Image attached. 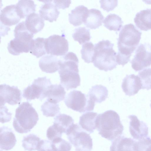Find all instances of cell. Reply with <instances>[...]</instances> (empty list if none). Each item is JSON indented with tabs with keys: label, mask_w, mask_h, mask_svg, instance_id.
Segmentation results:
<instances>
[{
	"label": "cell",
	"mask_w": 151,
	"mask_h": 151,
	"mask_svg": "<svg viewBox=\"0 0 151 151\" xmlns=\"http://www.w3.org/2000/svg\"><path fill=\"white\" fill-rule=\"evenodd\" d=\"M96 125L99 134L110 141L120 136L124 130L119 115L116 111L111 110L98 114Z\"/></svg>",
	"instance_id": "obj_1"
},
{
	"label": "cell",
	"mask_w": 151,
	"mask_h": 151,
	"mask_svg": "<svg viewBox=\"0 0 151 151\" xmlns=\"http://www.w3.org/2000/svg\"><path fill=\"white\" fill-rule=\"evenodd\" d=\"M114 46L108 40H103L95 44L93 63L95 67L106 72L116 68V53Z\"/></svg>",
	"instance_id": "obj_2"
},
{
	"label": "cell",
	"mask_w": 151,
	"mask_h": 151,
	"mask_svg": "<svg viewBox=\"0 0 151 151\" xmlns=\"http://www.w3.org/2000/svg\"><path fill=\"white\" fill-rule=\"evenodd\" d=\"M38 120V115L32 104L27 101L23 102L16 109L13 125L17 132L27 133L36 124Z\"/></svg>",
	"instance_id": "obj_3"
},
{
	"label": "cell",
	"mask_w": 151,
	"mask_h": 151,
	"mask_svg": "<svg viewBox=\"0 0 151 151\" xmlns=\"http://www.w3.org/2000/svg\"><path fill=\"white\" fill-rule=\"evenodd\" d=\"M141 34L133 24L130 23L124 25L119 33L117 54L130 59L139 44Z\"/></svg>",
	"instance_id": "obj_4"
},
{
	"label": "cell",
	"mask_w": 151,
	"mask_h": 151,
	"mask_svg": "<svg viewBox=\"0 0 151 151\" xmlns=\"http://www.w3.org/2000/svg\"><path fill=\"white\" fill-rule=\"evenodd\" d=\"M14 35L15 38L8 44L9 52L13 55H18L20 53L30 51L34 35L27 29L25 22H21L16 26Z\"/></svg>",
	"instance_id": "obj_5"
},
{
	"label": "cell",
	"mask_w": 151,
	"mask_h": 151,
	"mask_svg": "<svg viewBox=\"0 0 151 151\" xmlns=\"http://www.w3.org/2000/svg\"><path fill=\"white\" fill-rule=\"evenodd\" d=\"M70 142L76 151H91L93 148L92 139L77 124H73L66 133Z\"/></svg>",
	"instance_id": "obj_6"
},
{
	"label": "cell",
	"mask_w": 151,
	"mask_h": 151,
	"mask_svg": "<svg viewBox=\"0 0 151 151\" xmlns=\"http://www.w3.org/2000/svg\"><path fill=\"white\" fill-rule=\"evenodd\" d=\"M64 102L68 108L81 113L93 111L95 105V102L88 94L76 90L71 91L67 95Z\"/></svg>",
	"instance_id": "obj_7"
},
{
	"label": "cell",
	"mask_w": 151,
	"mask_h": 151,
	"mask_svg": "<svg viewBox=\"0 0 151 151\" xmlns=\"http://www.w3.org/2000/svg\"><path fill=\"white\" fill-rule=\"evenodd\" d=\"M51 85L50 79L46 77H39L24 90L22 96L27 101L36 99L42 101L46 97L47 92Z\"/></svg>",
	"instance_id": "obj_8"
},
{
	"label": "cell",
	"mask_w": 151,
	"mask_h": 151,
	"mask_svg": "<svg viewBox=\"0 0 151 151\" xmlns=\"http://www.w3.org/2000/svg\"><path fill=\"white\" fill-rule=\"evenodd\" d=\"M69 44L64 35H53L45 39L47 54L63 56L68 52Z\"/></svg>",
	"instance_id": "obj_9"
},
{
	"label": "cell",
	"mask_w": 151,
	"mask_h": 151,
	"mask_svg": "<svg viewBox=\"0 0 151 151\" xmlns=\"http://www.w3.org/2000/svg\"><path fill=\"white\" fill-rule=\"evenodd\" d=\"M132 68L136 71L142 70L151 65V45L140 44L137 48L131 62Z\"/></svg>",
	"instance_id": "obj_10"
},
{
	"label": "cell",
	"mask_w": 151,
	"mask_h": 151,
	"mask_svg": "<svg viewBox=\"0 0 151 151\" xmlns=\"http://www.w3.org/2000/svg\"><path fill=\"white\" fill-rule=\"evenodd\" d=\"M22 93L17 86H10L6 84L0 86L1 106L6 103L14 105L20 104L22 99Z\"/></svg>",
	"instance_id": "obj_11"
},
{
	"label": "cell",
	"mask_w": 151,
	"mask_h": 151,
	"mask_svg": "<svg viewBox=\"0 0 151 151\" xmlns=\"http://www.w3.org/2000/svg\"><path fill=\"white\" fill-rule=\"evenodd\" d=\"M128 117L130 119L129 132L134 139L139 140L147 136L148 128L145 123L140 121L135 115H129Z\"/></svg>",
	"instance_id": "obj_12"
},
{
	"label": "cell",
	"mask_w": 151,
	"mask_h": 151,
	"mask_svg": "<svg viewBox=\"0 0 151 151\" xmlns=\"http://www.w3.org/2000/svg\"><path fill=\"white\" fill-rule=\"evenodd\" d=\"M60 83L67 90L77 88L81 85L79 72L71 71H58Z\"/></svg>",
	"instance_id": "obj_13"
},
{
	"label": "cell",
	"mask_w": 151,
	"mask_h": 151,
	"mask_svg": "<svg viewBox=\"0 0 151 151\" xmlns=\"http://www.w3.org/2000/svg\"><path fill=\"white\" fill-rule=\"evenodd\" d=\"M122 87L126 95L132 96L142 89V85L138 76L132 74L126 75L123 80Z\"/></svg>",
	"instance_id": "obj_14"
},
{
	"label": "cell",
	"mask_w": 151,
	"mask_h": 151,
	"mask_svg": "<svg viewBox=\"0 0 151 151\" xmlns=\"http://www.w3.org/2000/svg\"><path fill=\"white\" fill-rule=\"evenodd\" d=\"M21 19L17 12L15 5L7 6L1 11L0 23L4 26H10L17 24Z\"/></svg>",
	"instance_id": "obj_15"
},
{
	"label": "cell",
	"mask_w": 151,
	"mask_h": 151,
	"mask_svg": "<svg viewBox=\"0 0 151 151\" xmlns=\"http://www.w3.org/2000/svg\"><path fill=\"white\" fill-rule=\"evenodd\" d=\"M136 142L130 138L120 136L112 141L110 151H137Z\"/></svg>",
	"instance_id": "obj_16"
},
{
	"label": "cell",
	"mask_w": 151,
	"mask_h": 151,
	"mask_svg": "<svg viewBox=\"0 0 151 151\" xmlns=\"http://www.w3.org/2000/svg\"><path fill=\"white\" fill-rule=\"evenodd\" d=\"M0 137V147L2 150H10L16 144L15 135L11 129L8 127L3 126L1 127Z\"/></svg>",
	"instance_id": "obj_17"
},
{
	"label": "cell",
	"mask_w": 151,
	"mask_h": 151,
	"mask_svg": "<svg viewBox=\"0 0 151 151\" xmlns=\"http://www.w3.org/2000/svg\"><path fill=\"white\" fill-rule=\"evenodd\" d=\"M45 4L40 7L39 11L40 15L45 20L50 22L56 21L60 13V11L52 1H43Z\"/></svg>",
	"instance_id": "obj_18"
},
{
	"label": "cell",
	"mask_w": 151,
	"mask_h": 151,
	"mask_svg": "<svg viewBox=\"0 0 151 151\" xmlns=\"http://www.w3.org/2000/svg\"><path fill=\"white\" fill-rule=\"evenodd\" d=\"M44 20L40 14L34 12L26 17L25 24L27 29L34 35L43 29L45 26Z\"/></svg>",
	"instance_id": "obj_19"
},
{
	"label": "cell",
	"mask_w": 151,
	"mask_h": 151,
	"mask_svg": "<svg viewBox=\"0 0 151 151\" xmlns=\"http://www.w3.org/2000/svg\"><path fill=\"white\" fill-rule=\"evenodd\" d=\"M104 17L98 9H91L88 10L84 21L86 26L91 29H95L102 25Z\"/></svg>",
	"instance_id": "obj_20"
},
{
	"label": "cell",
	"mask_w": 151,
	"mask_h": 151,
	"mask_svg": "<svg viewBox=\"0 0 151 151\" xmlns=\"http://www.w3.org/2000/svg\"><path fill=\"white\" fill-rule=\"evenodd\" d=\"M59 61V59L55 55H45L40 60L39 66L42 71L52 73L58 70Z\"/></svg>",
	"instance_id": "obj_21"
},
{
	"label": "cell",
	"mask_w": 151,
	"mask_h": 151,
	"mask_svg": "<svg viewBox=\"0 0 151 151\" xmlns=\"http://www.w3.org/2000/svg\"><path fill=\"white\" fill-rule=\"evenodd\" d=\"M137 27L141 30L151 29V9H147L138 12L134 19Z\"/></svg>",
	"instance_id": "obj_22"
},
{
	"label": "cell",
	"mask_w": 151,
	"mask_h": 151,
	"mask_svg": "<svg viewBox=\"0 0 151 151\" xmlns=\"http://www.w3.org/2000/svg\"><path fill=\"white\" fill-rule=\"evenodd\" d=\"M97 113L88 112L83 114L80 117L79 124L84 130L89 134L93 133L96 129V122Z\"/></svg>",
	"instance_id": "obj_23"
},
{
	"label": "cell",
	"mask_w": 151,
	"mask_h": 151,
	"mask_svg": "<svg viewBox=\"0 0 151 151\" xmlns=\"http://www.w3.org/2000/svg\"><path fill=\"white\" fill-rule=\"evenodd\" d=\"M88 8L83 5H79L71 10L69 14L70 23L74 26H78L83 23L88 12Z\"/></svg>",
	"instance_id": "obj_24"
},
{
	"label": "cell",
	"mask_w": 151,
	"mask_h": 151,
	"mask_svg": "<svg viewBox=\"0 0 151 151\" xmlns=\"http://www.w3.org/2000/svg\"><path fill=\"white\" fill-rule=\"evenodd\" d=\"M66 93L61 85L52 84L49 87L46 93L47 100L58 103L64 99Z\"/></svg>",
	"instance_id": "obj_25"
},
{
	"label": "cell",
	"mask_w": 151,
	"mask_h": 151,
	"mask_svg": "<svg viewBox=\"0 0 151 151\" xmlns=\"http://www.w3.org/2000/svg\"><path fill=\"white\" fill-rule=\"evenodd\" d=\"M36 6L32 0H19L16 5L17 12L21 19L34 13Z\"/></svg>",
	"instance_id": "obj_26"
},
{
	"label": "cell",
	"mask_w": 151,
	"mask_h": 151,
	"mask_svg": "<svg viewBox=\"0 0 151 151\" xmlns=\"http://www.w3.org/2000/svg\"><path fill=\"white\" fill-rule=\"evenodd\" d=\"M54 119L53 124L62 133H66L74 124L73 119L71 116L66 114H59Z\"/></svg>",
	"instance_id": "obj_27"
},
{
	"label": "cell",
	"mask_w": 151,
	"mask_h": 151,
	"mask_svg": "<svg viewBox=\"0 0 151 151\" xmlns=\"http://www.w3.org/2000/svg\"><path fill=\"white\" fill-rule=\"evenodd\" d=\"M108 92L106 87L101 85H96L90 89L88 95L95 102L100 103L107 98Z\"/></svg>",
	"instance_id": "obj_28"
},
{
	"label": "cell",
	"mask_w": 151,
	"mask_h": 151,
	"mask_svg": "<svg viewBox=\"0 0 151 151\" xmlns=\"http://www.w3.org/2000/svg\"><path fill=\"white\" fill-rule=\"evenodd\" d=\"M103 23L104 25L110 30L117 31L120 30L123 22L118 15L114 14L108 15L104 19Z\"/></svg>",
	"instance_id": "obj_29"
},
{
	"label": "cell",
	"mask_w": 151,
	"mask_h": 151,
	"mask_svg": "<svg viewBox=\"0 0 151 151\" xmlns=\"http://www.w3.org/2000/svg\"><path fill=\"white\" fill-rule=\"evenodd\" d=\"M45 39L38 37L32 40L30 52L37 58L47 54L45 47Z\"/></svg>",
	"instance_id": "obj_30"
},
{
	"label": "cell",
	"mask_w": 151,
	"mask_h": 151,
	"mask_svg": "<svg viewBox=\"0 0 151 151\" xmlns=\"http://www.w3.org/2000/svg\"><path fill=\"white\" fill-rule=\"evenodd\" d=\"M41 140L39 137L33 134L24 137L22 140V146L25 150H37Z\"/></svg>",
	"instance_id": "obj_31"
},
{
	"label": "cell",
	"mask_w": 151,
	"mask_h": 151,
	"mask_svg": "<svg viewBox=\"0 0 151 151\" xmlns=\"http://www.w3.org/2000/svg\"><path fill=\"white\" fill-rule=\"evenodd\" d=\"M41 110L43 115L46 117H53L60 112L59 104L48 100L41 106Z\"/></svg>",
	"instance_id": "obj_32"
},
{
	"label": "cell",
	"mask_w": 151,
	"mask_h": 151,
	"mask_svg": "<svg viewBox=\"0 0 151 151\" xmlns=\"http://www.w3.org/2000/svg\"><path fill=\"white\" fill-rule=\"evenodd\" d=\"M75 32L72 35L74 40L78 41L81 45L85 43L91 39L90 30L85 27H80L75 29Z\"/></svg>",
	"instance_id": "obj_33"
},
{
	"label": "cell",
	"mask_w": 151,
	"mask_h": 151,
	"mask_svg": "<svg viewBox=\"0 0 151 151\" xmlns=\"http://www.w3.org/2000/svg\"><path fill=\"white\" fill-rule=\"evenodd\" d=\"M94 48L93 44L91 42H86L83 45L81 52V58L86 63H93Z\"/></svg>",
	"instance_id": "obj_34"
},
{
	"label": "cell",
	"mask_w": 151,
	"mask_h": 151,
	"mask_svg": "<svg viewBox=\"0 0 151 151\" xmlns=\"http://www.w3.org/2000/svg\"><path fill=\"white\" fill-rule=\"evenodd\" d=\"M51 147L53 151H70L72 146L61 137H58L51 142Z\"/></svg>",
	"instance_id": "obj_35"
},
{
	"label": "cell",
	"mask_w": 151,
	"mask_h": 151,
	"mask_svg": "<svg viewBox=\"0 0 151 151\" xmlns=\"http://www.w3.org/2000/svg\"><path fill=\"white\" fill-rule=\"evenodd\" d=\"M141 81L142 89L149 90L151 89V68L144 69L138 75Z\"/></svg>",
	"instance_id": "obj_36"
},
{
	"label": "cell",
	"mask_w": 151,
	"mask_h": 151,
	"mask_svg": "<svg viewBox=\"0 0 151 151\" xmlns=\"http://www.w3.org/2000/svg\"><path fill=\"white\" fill-rule=\"evenodd\" d=\"M62 134L53 124L48 128L46 135L49 140L52 141L56 138L61 137Z\"/></svg>",
	"instance_id": "obj_37"
},
{
	"label": "cell",
	"mask_w": 151,
	"mask_h": 151,
	"mask_svg": "<svg viewBox=\"0 0 151 151\" xmlns=\"http://www.w3.org/2000/svg\"><path fill=\"white\" fill-rule=\"evenodd\" d=\"M101 7L107 12L113 10L118 5L117 0H100Z\"/></svg>",
	"instance_id": "obj_38"
},
{
	"label": "cell",
	"mask_w": 151,
	"mask_h": 151,
	"mask_svg": "<svg viewBox=\"0 0 151 151\" xmlns=\"http://www.w3.org/2000/svg\"><path fill=\"white\" fill-rule=\"evenodd\" d=\"M137 151H145L147 147L151 144V139L146 137L137 141Z\"/></svg>",
	"instance_id": "obj_39"
},
{
	"label": "cell",
	"mask_w": 151,
	"mask_h": 151,
	"mask_svg": "<svg viewBox=\"0 0 151 151\" xmlns=\"http://www.w3.org/2000/svg\"><path fill=\"white\" fill-rule=\"evenodd\" d=\"M8 110L6 106H1L0 122L2 123L8 122L11 120L12 113L8 112Z\"/></svg>",
	"instance_id": "obj_40"
},
{
	"label": "cell",
	"mask_w": 151,
	"mask_h": 151,
	"mask_svg": "<svg viewBox=\"0 0 151 151\" xmlns=\"http://www.w3.org/2000/svg\"><path fill=\"white\" fill-rule=\"evenodd\" d=\"M37 151H53L51 147V142L47 140H41Z\"/></svg>",
	"instance_id": "obj_41"
},
{
	"label": "cell",
	"mask_w": 151,
	"mask_h": 151,
	"mask_svg": "<svg viewBox=\"0 0 151 151\" xmlns=\"http://www.w3.org/2000/svg\"><path fill=\"white\" fill-rule=\"evenodd\" d=\"M53 2L57 8L64 9L69 7L71 1V0H53Z\"/></svg>",
	"instance_id": "obj_42"
},
{
	"label": "cell",
	"mask_w": 151,
	"mask_h": 151,
	"mask_svg": "<svg viewBox=\"0 0 151 151\" xmlns=\"http://www.w3.org/2000/svg\"><path fill=\"white\" fill-rule=\"evenodd\" d=\"M145 151H151V144L147 147Z\"/></svg>",
	"instance_id": "obj_43"
},
{
	"label": "cell",
	"mask_w": 151,
	"mask_h": 151,
	"mask_svg": "<svg viewBox=\"0 0 151 151\" xmlns=\"http://www.w3.org/2000/svg\"><path fill=\"white\" fill-rule=\"evenodd\" d=\"M150 107H151V104H150Z\"/></svg>",
	"instance_id": "obj_44"
}]
</instances>
